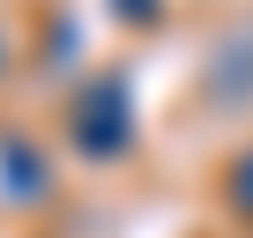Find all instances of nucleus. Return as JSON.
<instances>
[{
  "mask_svg": "<svg viewBox=\"0 0 253 238\" xmlns=\"http://www.w3.org/2000/svg\"><path fill=\"white\" fill-rule=\"evenodd\" d=\"M238 208H253V157L238 164Z\"/></svg>",
  "mask_w": 253,
  "mask_h": 238,
  "instance_id": "1",
  "label": "nucleus"
}]
</instances>
